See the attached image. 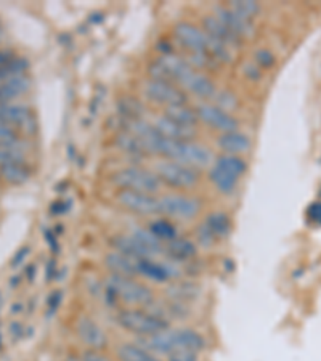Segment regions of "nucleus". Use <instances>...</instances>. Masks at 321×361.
<instances>
[{
    "label": "nucleus",
    "mask_w": 321,
    "mask_h": 361,
    "mask_svg": "<svg viewBox=\"0 0 321 361\" xmlns=\"http://www.w3.org/2000/svg\"><path fill=\"white\" fill-rule=\"evenodd\" d=\"M142 346L163 360L184 350L201 353L206 347V341L201 332L191 327H167L154 336L142 339Z\"/></svg>",
    "instance_id": "f257e3e1"
},
{
    "label": "nucleus",
    "mask_w": 321,
    "mask_h": 361,
    "mask_svg": "<svg viewBox=\"0 0 321 361\" xmlns=\"http://www.w3.org/2000/svg\"><path fill=\"white\" fill-rule=\"evenodd\" d=\"M105 289L112 299L127 305L128 309H148L156 300L151 288L132 277L110 273L105 279Z\"/></svg>",
    "instance_id": "f03ea898"
},
{
    "label": "nucleus",
    "mask_w": 321,
    "mask_h": 361,
    "mask_svg": "<svg viewBox=\"0 0 321 361\" xmlns=\"http://www.w3.org/2000/svg\"><path fill=\"white\" fill-rule=\"evenodd\" d=\"M160 156L195 170L211 169L216 161V156L204 145L196 142H172L167 138H165Z\"/></svg>",
    "instance_id": "7ed1b4c3"
},
{
    "label": "nucleus",
    "mask_w": 321,
    "mask_h": 361,
    "mask_svg": "<svg viewBox=\"0 0 321 361\" xmlns=\"http://www.w3.org/2000/svg\"><path fill=\"white\" fill-rule=\"evenodd\" d=\"M116 323L124 331L142 339L170 327L167 321L148 309H122L117 311Z\"/></svg>",
    "instance_id": "20e7f679"
},
{
    "label": "nucleus",
    "mask_w": 321,
    "mask_h": 361,
    "mask_svg": "<svg viewBox=\"0 0 321 361\" xmlns=\"http://www.w3.org/2000/svg\"><path fill=\"white\" fill-rule=\"evenodd\" d=\"M112 185L119 188V191H135L147 193V195H156L159 193L163 183L153 170L142 169V167H126L117 170L111 177Z\"/></svg>",
    "instance_id": "39448f33"
},
{
    "label": "nucleus",
    "mask_w": 321,
    "mask_h": 361,
    "mask_svg": "<svg viewBox=\"0 0 321 361\" xmlns=\"http://www.w3.org/2000/svg\"><path fill=\"white\" fill-rule=\"evenodd\" d=\"M153 172L158 175L163 185H167L174 190H193L200 185V174L197 170L190 169L175 161L159 158L153 165Z\"/></svg>",
    "instance_id": "423d86ee"
},
{
    "label": "nucleus",
    "mask_w": 321,
    "mask_h": 361,
    "mask_svg": "<svg viewBox=\"0 0 321 361\" xmlns=\"http://www.w3.org/2000/svg\"><path fill=\"white\" fill-rule=\"evenodd\" d=\"M202 204L200 199L181 193H170L159 198L160 215L177 222H190L201 212Z\"/></svg>",
    "instance_id": "0eeeda50"
},
{
    "label": "nucleus",
    "mask_w": 321,
    "mask_h": 361,
    "mask_svg": "<svg viewBox=\"0 0 321 361\" xmlns=\"http://www.w3.org/2000/svg\"><path fill=\"white\" fill-rule=\"evenodd\" d=\"M174 36L179 44L191 52V55H206L211 57V37L206 34L204 29H200L191 23H179L174 28Z\"/></svg>",
    "instance_id": "6e6552de"
},
{
    "label": "nucleus",
    "mask_w": 321,
    "mask_h": 361,
    "mask_svg": "<svg viewBox=\"0 0 321 361\" xmlns=\"http://www.w3.org/2000/svg\"><path fill=\"white\" fill-rule=\"evenodd\" d=\"M143 91L149 100L165 108L186 103V95L184 94V90L174 82H169V80L151 78L144 82Z\"/></svg>",
    "instance_id": "1a4fd4ad"
},
{
    "label": "nucleus",
    "mask_w": 321,
    "mask_h": 361,
    "mask_svg": "<svg viewBox=\"0 0 321 361\" xmlns=\"http://www.w3.org/2000/svg\"><path fill=\"white\" fill-rule=\"evenodd\" d=\"M117 202L122 209H126L138 217H156L160 215L159 211V198L147 193L135 191H119L117 193Z\"/></svg>",
    "instance_id": "9d476101"
},
{
    "label": "nucleus",
    "mask_w": 321,
    "mask_h": 361,
    "mask_svg": "<svg viewBox=\"0 0 321 361\" xmlns=\"http://www.w3.org/2000/svg\"><path fill=\"white\" fill-rule=\"evenodd\" d=\"M196 115L201 122H204L206 126L214 128V131H218L221 133L238 131V121L227 110L217 106L216 103L204 101V103H201L196 108Z\"/></svg>",
    "instance_id": "9b49d317"
},
{
    "label": "nucleus",
    "mask_w": 321,
    "mask_h": 361,
    "mask_svg": "<svg viewBox=\"0 0 321 361\" xmlns=\"http://www.w3.org/2000/svg\"><path fill=\"white\" fill-rule=\"evenodd\" d=\"M74 331L80 342L87 348L92 350H105L108 346V336L103 327L96 323L94 318L87 315H80L74 325Z\"/></svg>",
    "instance_id": "f8f14e48"
},
{
    "label": "nucleus",
    "mask_w": 321,
    "mask_h": 361,
    "mask_svg": "<svg viewBox=\"0 0 321 361\" xmlns=\"http://www.w3.org/2000/svg\"><path fill=\"white\" fill-rule=\"evenodd\" d=\"M0 122L13 127L15 131H28L34 124L32 110L24 103H2L0 105Z\"/></svg>",
    "instance_id": "ddd939ff"
},
{
    "label": "nucleus",
    "mask_w": 321,
    "mask_h": 361,
    "mask_svg": "<svg viewBox=\"0 0 321 361\" xmlns=\"http://www.w3.org/2000/svg\"><path fill=\"white\" fill-rule=\"evenodd\" d=\"M180 89L190 94L196 95L197 98L202 100H211L217 95V87L206 74H202L197 69H191V73L181 80Z\"/></svg>",
    "instance_id": "4468645a"
},
{
    "label": "nucleus",
    "mask_w": 321,
    "mask_h": 361,
    "mask_svg": "<svg viewBox=\"0 0 321 361\" xmlns=\"http://www.w3.org/2000/svg\"><path fill=\"white\" fill-rule=\"evenodd\" d=\"M214 16H216L217 20H221L222 23L233 32L237 39L241 40V39H246V37L253 36L254 28L253 24H251V21L241 18V16L237 13H233L227 5H222V7H217L214 10Z\"/></svg>",
    "instance_id": "2eb2a0df"
},
{
    "label": "nucleus",
    "mask_w": 321,
    "mask_h": 361,
    "mask_svg": "<svg viewBox=\"0 0 321 361\" xmlns=\"http://www.w3.org/2000/svg\"><path fill=\"white\" fill-rule=\"evenodd\" d=\"M153 127L163 135L164 138L172 140V142H193L196 137L195 128L180 126L174 121H170L167 116H159L153 122Z\"/></svg>",
    "instance_id": "dca6fc26"
},
{
    "label": "nucleus",
    "mask_w": 321,
    "mask_h": 361,
    "mask_svg": "<svg viewBox=\"0 0 321 361\" xmlns=\"http://www.w3.org/2000/svg\"><path fill=\"white\" fill-rule=\"evenodd\" d=\"M140 258L142 257H130V256L122 254V252L112 251L106 254L105 265L110 270V273L137 278L138 262H140Z\"/></svg>",
    "instance_id": "f3484780"
},
{
    "label": "nucleus",
    "mask_w": 321,
    "mask_h": 361,
    "mask_svg": "<svg viewBox=\"0 0 321 361\" xmlns=\"http://www.w3.org/2000/svg\"><path fill=\"white\" fill-rule=\"evenodd\" d=\"M31 87V80L26 74L13 75L0 84V105L13 103L16 98L24 95Z\"/></svg>",
    "instance_id": "a211bd4d"
},
{
    "label": "nucleus",
    "mask_w": 321,
    "mask_h": 361,
    "mask_svg": "<svg viewBox=\"0 0 321 361\" xmlns=\"http://www.w3.org/2000/svg\"><path fill=\"white\" fill-rule=\"evenodd\" d=\"M217 145L225 154H232V156L244 154L251 149L249 137L238 131L221 133V137L217 138Z\"/></svg>",
    "instance_id": "6ab92c4d"
},
{
    "label": "nucleus",
    "mask_w": 321,
    "mask_h": 361,
    "mask_svg": "<svg viewBox=\"0 0 321 361\" xmlns=\"http://www.w3.org/2000/svg\"><path fill=\"white\" fill-rule=\"evenodd\" d=\"M116 360L117 361H163L158 355L149 352L140 344L124 342L116 347Z\"/></svg>",
    "instance_id": "aec40b11"
},
{
    "label": "nucleus",
    "mask_w": 321,
    "mask_h": 361,
    "mask_svg": "<svg viewBox=\"0 0 321 361\" xmlns=\"http://www.w3.org/2000/svg\"><path fill=\"white\" fill-rule=\"evenodd\" d=\"M209 180H211L212 185L216 186V190L218 193H222V195H230V193H233L237 190L239 183V179L237 175L222 169V167L217 164H212L211 169H209Z\"/></svg>",
    "instance_id": "412c9836"
},
{
    "label": "nucleus",
    "mask_w": 321,
    "mask_h": 361,
    "mask_svg": "<svg viewBox=\"0 0 321 361\" xmlns=\"http://www.w3.org/2000/svg\"><path fill=\"white\" fill-rule=\"evenodd\" d=\"M164 254L170 258V262H186L195 258L196 246L190 240L179 236V238L164 244Z\"/></svg>",
    "instance_id": "4be33fe9"
},
{
    "label": "nucleus",
    "mask_w": 321,
    "mask_h": 361,
    "mask_svg": "<svg viewBox=\"0 0 321 361\" xmlns=\"http://www.w3.org/2000/svg\"><path fill=\"white\" fill-rule=\"evenodd\" d=\"M204 230L207 233V238L211 241L225 240L232 231V222L230 217L223 212H214L207 217L204 223Z\"/></svg>",
    "instance_id": "5701e85b"
},
{
    "label": "nucleus",
    "mask_w": 321,
    "mask_h": 361,
    "mask_svg": "<svg viewBox=\"0 0 321 361\" xmlns=\"http://www.w3.org/2000/svg\"><path fill=\"white\" fill-rule=\"evenodd\" d=\"M164 116H167L170 121L180 124V126H185L190 128H195L196 124L200 122V119H197V115H196V110H193V108H190L186 103L165 108Z\"/></svg>",
    "instance_id": "b1692460"
},
{
    "label": "nucleus",
    "mask_w": 321,
    "mask_h": 361,
    "mask_svg": "<svg viewBox=\"0 0 321 361\" xmlns=\"http://www.w3.org/2000/svg\"><path fill=\"white\" fill-rule=\"evenodd\" d=\"M147 228L151 231L153 236L156 240H159L163 244H167L175 238H179V230H177V226L174 225L172 220L169 219H156L153 220L151 223H149Z\"/></svg>",
    "instance_id": "393cba45"
},
{
    "label": "nucleus",
    "mask_w": 321,
    "mask_h": 361,
    "mask_svg": "<svg viewBox=\"0 0 321 361\" xmlns=\"http://www.w3.org/2000/svg\"><path fill=\"white\" fill-rule=\"evenodd\" d=\"M0 179L10 185H23L31 179V170L28 164H13L0 167Z\"/></svg>",
    "instance_id": "a878e982"
},
{
    "label": "nucleus",
    "mask_w": 321,
    "mask_h": 361,
    "mask_svg": "<svg viewBox=\"0 0 321 361\" xmlns=\"http://www.w3.org/2000/svg\"><path fill=\"white\" fill-rule=\"evenodd\" d=\"M214 164L221 165L222 169L232 172L233 175H237L238 179H241L246 174V170H248V164H246V161L241 158V156H232V154H223V156H218L214 161Z\"/></svg>",
    "instance_id": "bb28decb"
},
{
    "label": "nucleus",
    "mask_w": 321,
    "mask_h": 361,
    "mask_svg": "<svg viewBox=\"0 0 321 361\" xmlns=\"http://www.w3.org/2000/svg\"><path fill=\"white\" fill-rule=\"evenodd\" d=\"M117 145L126 151L128 154H137V156H142L147 153L144 148L142 147V143L138 142V140L132 135L130 132L126 131L119 133V137H117Z\"/></svg>",
    "instance_id": "cd10ccee"
},
{
    "label": "nucleus",
    "mask_w": 321,
    "mask_h": 361,
    "mask_svg": "<svg viewBox=\"0 0 321 361\" xmlns=\"http://www.w3.org/2000/svg\"><path fill=\"white\" fill-rule=\"evenodd\" d=\"M227 7L232 10L233 13L239 15L241 18L244 20H249L254 18V16H257V13L260 12V5L257 2H246V0H243V2H230Z\"/></svg>",
    "instance_id": "c85d7f7f"
},
{
    "label": "nucleus",
    "mask_w": 321,
    "mask_h": 361,
    "mask_svg": "<svg viewBox=\"0 0 321 361\" xmlns=\"http://www.w3.org/2000/svg\"><path fill=\"white\" fill-rule=\"evenodd\" d=\"M13 164H26V156L23 151L20 149V147L0 148V167Z\"/></svg>",
    "instance_id": "c756f323"
},
{
    "label": "nucleus",
    "mask_w": 321,
    "mask_h": 361,
    "mask_svg": "<svg viewBox=\"0 0 321 361\" xmlns=\"http://www.w3.org/2000/svg\"><path fill=\"white\" fill-rule=\"evenodd\" d=\"M20 132L13 127L5 126L0 122V148H16L20 147Z\"/></svg>",
    "instance_id": "7c9ffc66"
},
{
    "label": "nucleus",
    "mask_w": 321,
    "mask_h": 361,
    "mask_svg": "<svg viewBox=\"0 0 321 361\" xmlns=\"http://www.w3.org/2000/svg\"><path fill=\"white\" fill-rule=\"evenodd\" d=\"M79 360L80 361H112L103 350H92V348H85L84 352L79 355Z\"/></svg>",
    "instance_id": "2f4dec72"
},
{
    "label": "nucleus",
    "mask_w": 321,
    "mask_h": 361,
    "mask_svg": "<svg viewBox=\"0 0 321 361\" xmlns=\"http://www.w3.org/2000/svg\"><path fill=\"white\" fill-rule=\"evenodd\" d=\"M164 361H200V353L197 352H190V350H184V352H177L169 355Z\"/></svg>",
    "instance_id": "473e14b6"
},
{
    "label": "nucleus",
    "mask_w": 321,
    "mask_h": 361,
    "mask_svg": "<svg viewBox=\"0 0 321 361\" xmlns=\"http://www.w3.org/2000/svg\"><path fill=\"white\" fill-rule=\"evenodd\" d=\"M308 217L312 219L315 223L321 225V202L313 204V206L310 207V211H308Z\"/></svg>",
    "instance_id": "72a5a7b5"
},
{
    "label": "nucleus",
    "mask_w": 321,
    "mask_h": 361,
    "mask_svg": "<svg viewBox=\"0 0 321 361\" xmlns=\"http://www.w3.org/2000/svg\"><path fill=\"white\" fill-rule=\"evenodd\" d=\"M0 31H2V23H0Z\"/></svg>",
    "instance_id": "f704fd0d"
}]
</instances>
